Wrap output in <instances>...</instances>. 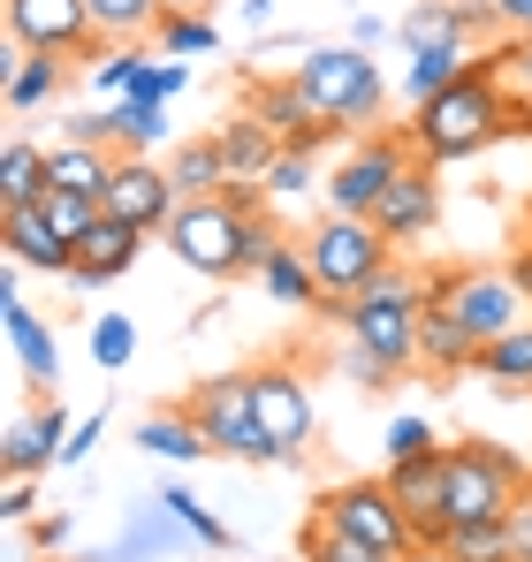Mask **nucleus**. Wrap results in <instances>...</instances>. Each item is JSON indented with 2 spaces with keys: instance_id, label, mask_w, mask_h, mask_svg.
<instances>
[{
  "instance_id": "e433bc0d",
  "label": "nucleus",
  "mask_w": 532,
  "mask_h": 562,
  "mask_svg": "<svg viewBox=\"0 0 532 562\" xmlns=\"http://www.w3.org/2000/svg\"><path fill=\"white\" fill-rule=\"evenodd\" d=\"M137 449H145V457H176V464H190V457H206V434H198L190 418H145V426H137Z\"/></svg>"
},
{
  "instance_id": "f8f14e48",
  "label": "nucleus",
  "mask_w": 532,
  "mask_h": 562,
  "mask_svg": "<svg viewBox=\"0 0 532 562\" xmlns=\"http://www.w3.org/2000/svg\"><path fill=\"white\" fill-rule=\"evenodd\" d=\"M252 411H259V426L274 434L281 464H297L312 449V387L289 373V366H259L252 373Z\"/></svg>"
},
{
  "instance_id": "f257e3e1",
  "label": "nucleus",
  "mask_w": 532,
  "mask_h": 562,
  "mask_svg": "<svg viewBox=\"0 0 532 562\" xmlns=\"http://www.w3.org/2000/svg\"><path fill=\"white\" fill-rule=\"evenodd\" d=\"M502 130H510V85H502V69H495V61H479V69H464L448 92H434L426 106H419L411 145H419V160H426V168H448V160L487 153Z\"/></svg>"
},
{
  "instance_id": "0eeeda50",
  "label": "nucleus",
  "mask_w": 532,
  "mask_h": 562,
  "mask_svg": "<svg viewBox=\"0 0 532 562\" xmlns=\"http://www.w3.org/2000/svg\"><path fill=\"white\" fill-rule=\"evenodd\" d=\"M419 312H426V289L403 274V267H388V274L351 304V342H365L373 358H388V366L403 373V366L419 358Z\"/></svg>"
},
{
  "instance_id": "79ce46f5",
  "label": "nucleus",
  "mask_w": 532,
  "mask_h": 562,
  "mask_svg": "<svg viewBox=\"0 0 532 562\" xmlns=\"http://www.w3.org/2000/svg\"><path fill=\"white\" fill-rule=\"evenodd\" d=\"M160 502L176 509V517H182V525H190V532H198V540H206V548H229V525H221L213 509H198V502H190L182 486H160Z\"/></svg>"
},
{
  "instance_id": "ddd939ff",
  "label": "nucleus",
  "mask_w": 532,
  "mask_h": 562,
  "mask_svg": "<svg viewBox=\"0 0 532 562\" xmlns=\"http://www.w3.org/2000/svg\"><path fill=\"white\" fill-rule=\"evenodd\" d=\"M8 38L23 54H85L99 23L85 0H8Z\"/></svg>"
},
{
  "instance_id": "a211bd4d",
  "label": "nucleus",
  "mask_w": 532,
  "mask_h": 562,
  "mask_svg": "<svg viewBox=\"0 0 532 562\" xmlns=\"http://www.w3.org/2000/svg\"><path fill=\"white\" fill-rule=\"evenodd\" d=\"M434 213H442V183H434V168H403L396 183L380 190V205H373V228L388 236V244H411V236H426L434 228Z\"/></svg>"
},
{
  "instance_id": "2eb2a0df",
  "label": "nucleus",
  "mask_w": 532,
  "mask_h": 562,
  "mask_svg": "<svg viewBox=\"0 0 532 562\" xmlns=\"http://www.w3.org/2000/svg\"><path fill=\"white\" fill-rule=\"evenodd\" d=\"M252 114L274 130V145H281V153H312V145L343 137V122H328V114L304 99L297 77H281V85H252Z\"/></svg>"
},
{
  "instance_id": "09e8293b",
  "label": "nucleus",
  "mask_w": 532,
  "mask_h": 562,
  "mask_svg": "<svg viewBox=\"0 0 532 562\" xmlns=\"http://www.w3.org/2000/svg\"><path fill=\"white\" fill-rule=\"evenodd\" d=\"M502 525H510V562H532V486L518 494V509H510Z\"/></svg>"
},
{
  "instance_id": "3c124183",
  "label": "nucleus",
  "mask_w": 532,
  "mask_h": 562,
  "mask_svg": "<svg viewBox=\"0 0 532 562\" xmlns=\"http://www.w3.org/2000/svg\"><path fill=\"white\" fill-rule=\"evenodd\" d=\"M31 509H38L31 479H8V486H0V517H8V525H31Z\"/></svg>"
},
{
  "instance_id": "a878e982",
  "label": "nucleus",
  "mask_w": 532,
  "mask_h": 562,
  "mask_svg": "<svg viewBox=\"0 0 532 562\" xmlns=\"http://www.w3.org/2000/svg\"><path fill=\"white\" fill-rule=\"evenodd\" d=\"M176 190L182 198H221L229 183V153H221V137H198V145H176Z\"/></svg>"
},
{
  "instance_id": "58836bf2",
  "label": "nucleus",
  "mask_w": 532,
  "mask_h": 562,
  "mask_svg": "<svg viewBox=\"0 0 532 562\" xmlns=\"http://www.w3.org/2000/svg\"><path fill=\"white\" fill-rule=\"evenodd\" d=\"M137 77H145V54H137V46H114V54L91 69V92H99V99H130V92H137Z\"/></svg>"
},
{
  "instance_id": "4c0bfd02",
  "label": "nucleus",
  "mask_w": 532,
  "mask_h": 562,
  "mask_svg": "<svg viewBox=\"0 0 532 562\" xmlns=\"http://www.w3.org/2000/svg\"><path fill=\"white\" fill-rule=\"evenodd\" d=\"M442 548L456 562H510V525H448Z\"/></svg>"
},
{
  "instance_id": "423d86ee",
  "label": "nucleus",
  "mask_w": 532,
  "mask_h": 562,
  "mask_svg": "<svg viewBox=\"0 0 532 562\" xmlns=\"http://www.w3.org/2000/svg\"><path fill=\"white\" fill-rule=\"evenodd\" d=\"M388 236L373 228V221H357V213H328L312 236H304V259H312V274H320V296H365L373 281L388 274Z\"/></svg>"
},
{
  "instance_id": "603ef678",
  "label": "nucleus",
  "mask_w": 532,
  "mask_h": 562,
  "mask_svg": "<svg viewBox=\"0 0 532 562\" xmlns=\"http://www.w3.org/2000/svg\"><path fill=\"white\" fill-rule=\"evenodd\" d=\"M62 540H69V517H62V509H54V517H38V525H31V548H46V555H54V548H62Z\"/></svg>"
},
{
  "instance_id": "37998d69",
  "label": "nucleus",
  "mask_w": 532,
  "mask_h": 562,
  "mask_svg": "<svg viewBox=\"0 0 532 562\" xmlns=\"http://www.w3.org/2000/svg\"><path fill=\"white\" fill-rule=\"evenodd\" d=\"M274 198H304L312 190V153H274V168L259 176Z\"/></svg>"
},
{
  "instance_id": "b1692460",
  "label": "nucleus",
  "mask_w": 532,
  "mask_h": 562,
  "mask_svg": "<svg viewBox=\"0 0 532 562\" xmlns=\"http://www.w3.org/2000/svg\"><path fill=\"white\" fill-rule=\"evenodd\" d=\"M107 176H114V160H107V145H46V183L62 190H85V198H107Z\"/></svg>"
},
{
  "instance_id": "7c9ffc66",
  "label": "nucleus",
  "mask_w": 532,
  "mask_h": 562,
  "mask_svg": "<svg viewBox=\"0 0 532 562\" xmlns=\"http://www.w3.org/2000/svg\"><path fill=\"white\" fill-rule=\"evenodd\" d=\"M221 153H229V176H266L281 145H274V130H266L259 114H244V122L221 130Z\"/></svg>"
},
{
  "instance_id": "aec40b11",
  "label": "nucleus",
  "mask_w": 532,
  "mask_h": 562,
  "mask_svg": "<svg viewBox=\"0 0 532 562\" xmlns=\"http://www.w3.org/2000/svg\"><path fill=\"white\" fill-rule=\"evenodd\" d=\"M137 244H145V228H130V221L99 213L85 236H77V267H69V281H77V289H107L114 274H130Z\"/></svg>"
},
{
  "instance_id": "bb28decb",
  "label": "nucleus",
  "mask_w": 532,
  "mask_h": 562,
  "mask_svg": "<svg viewBox=\"0 0 532 562\" xmlns=\"http://www.w3.org/2000/svg\"><path fill=\"white\" fill-rule=\"evenodd\" d=\"M54 92H62V54H23L15 46V61H8V106L31 114V106H46Z\"/></svg>"
},
{
  "instance_id": "4be33fe9",
  "label": "nucleus",
  "mask_w": 532,
  "mask_h": 562,
  "mask_svg": "<svg viewBox=\"0 0 532 562\" xmlns=\"http://www.w3.org/2000/svg\"><path fill=\"white\" fill-rule=\"evenodd\" d=\"M182 540H198V532H190L176 509L153 494V502H137V509H130V525H122L114 555H99V562H160L168 548H182Z\"/></svg>"
},
{
  "instance_id": "5701e85b",
  "label": "nucleus",
  "mask_w": 532,
  "mask_h": 562,
  "mask_svg": "<svg viewBox=\"0 0 532 562\" xmlns=\"http://www.w3.org/2000/svg\"><path fill=\"white\" fill-rule=\"evenodd\" d=\"M464 69H479V61H472V46H411V61H403V99H411V106H426V99L448 92Z\"/></svg>"
},
{
  "instance_id": "de8ad7c7",
  "label": "nucleus",
  "mask_w": 532,
  "mask_h": 562,
  "mask_svg": "<svg viewBox=\"0 0 532 562\" xmlns=\"http://www.w3.org/2000/svg\"><path fill=\"white\" fill-rule=\"evenodd\" d=\"M495 69H502V85H510L518 99H532V31L510 46V54H502V61H495Z\"/></svg>"
},
{
  "instance_id": "9d476101",
  "label": "nucleus",
  "mask_w": 532,
  "mask_h": 562,
  "mask_svg": "<svg viewBox=\"0 0 532 562\" xmlns=\"http://www.w3.org/2000/svg\"><path fill=\"white\" fill-rule=\"evenodd\" d=\"M411 168V145H396V137H357L351 153H343V168L328 176V213H357V221H373V205H380V190L396 183Z\"/></svg>"
},
{
  "instance_id": "f03ea898",
  "label": "nucleus",
  "mask_w": 532,
  "mask_h": 562,
  "mask_svg": "<svg viewBox=\"0 0 532 562\" xmlns=\"http://www.w3.org/2000/svg\"><path fill=\"white\" fill-rule=\"evenodd\" d=\"M160 236H168V251H176L182 267L206 281L252 274V213H236L229 198H182L176 221Z\"/></svg>"
},
{
  "instance_id": "6e6d98bb",
  "label": "nucleus",
  "mask_w": 532,
  "mask_h": 562,
  "mask_svg": "<svg viewBox=\"0 0 532 562\" xmlns=\"http://www.w3.org/2000/svg\"><path fill=\"white\" fill-rule=\"evenodd\" d=\"M396 562H456V555H448L442 540H419V548H403V555H396Z\"/></svg>"
},
{
  "instance_id": "5fc2aeb1",
  "label": "nucleus",
  "mask_w": 532,
  "mask_h": 562,
  "mask_svg": "<svg viewBox=\"0 0 532 562\" xmlns=\"http://www.w3.org/2000/svg\"><path fill=\"white\" fill-rule=\"evenodd\" d=\"M380 38H388V23H380V15H357V23H351V46H365V54H373Z\"/></svg>"
},
{
  "instance_id": "49530a36",
  "label": "nucleus",
  "mask_w": 532,
  "mask_h": 562,
  "mask_svg": "<svg viewBox=\"0 0 532 562\" xmlns=\"http://www.w3.org/2000/svg\"><path fill=\"white\" fill-rule=\"evenodd\" d=\"M343 373H351L357 387H388V380H396V366H388V358H373L365 342H351V358H343Z\"/></svg>"
},
{
  "instance_id": "4d7b16f0",
  "label": "nucleus",
  "mask_w": 532,
  "mask_h": 562,
  "mask_svg": "<svg viewBox=\"0 0 532 562\" xmlns=\"http://www.w3.org/2000/svg\"><path fill=\"white\" fill-rule=\"evenodd\" d=\"M510 281L525 289V304H532V251H525V259H518V267H510Z\"/></svg>"
},
{
  "instance_id": "9b49d317",
  "label": "nucleus",
  "mask_w": 532,
  "mask_h": 562,
  "mask_svg": "<svg viewBox=\"0 0 532 562\" xmlns=\"http://www.w3.org/2000/svg\"><path fill=\"white\" fill-rule=\"evenodd\" d=\"M114 221H130V228H168L176 221V205H182V190H176V176L153 160V153H122L114 160V176H107V198H99Z\"/></svg>"
},
{
  "instance_id": "bf43d9fd",
  "label": "nucleus",
  "mask_w": 532,
  "mask_h": 562,
  "mask_svg": "<svg viewBox=\"0 0 532 562\" xmlns=\"http://www.w3.org/2000/svg\"><path fill=\"white\" fill-rule=\"evenodd\" d=\"M160 8H190V15H206V0H160Z\"/></svg>"
},
{
  "instance_id": "39448f33",
  "label": "nucleus",
  "mask_w": 532,
  "mask_h": 562,
  "mask_svg": "<svg viewBox=\"0 0 532 562\" xmlns=\"http://www.w3.org/2000/svg\"><path fill=\"white\" fill-rule=\"evenodd\" d=\"M289 77L304 85V99H312L328 122H343V130L380 122V106H388V85H380V69L365 61V46H312Z\"/></svg>"
},
{
  "instance_id": "412c9836",
  "label": "nucleus",
  "mask_w": 532,
  "mask_h": 562,
  "mask_svg": "<svg viewBox=\"0 0 532 562\" xmlns=\"http://www.w3.org/2000/svg\"><path fill=\"white\" fill-rule=\"evenodd\" d=\"M479 23H495V0H419L396 23V38L403 46H464Z\"/></svg>"
},
{
  "instance_id": "473e14b6",
  "label": "nucleus",
  "mask_w": 532,
  "mask_h": 562,
  "mask_svg": "<svg viewBox=\"0 0 532 562\" xmlns=\"http://www.w3.org/2000/svg\"><path fill=\"white\" fill-rule=\"evenodd\" d=\"M297 555H304V562H388V555H373L365 540H351V532H335V525H328L320 509L304 517V532H297Z\"/></svg>"
},
{
  "instance_id": "13d9d810",
  "label": "nucleus",
  "mask_w": 532,
  "mask_h": 562,
  "mask_svg": "<svg viewBox=\"0 0 532 562\" xmlns=\"http://www.w3.org/2000/svg\"><path fill=\"white\" fill-rule=\"evenodd\" d=\"M274 15V0H244V23H266Z\"/></svg>"
},
{
  "instance_id": "c85d7f7f",
  "label": "nucleus",
  "mask_w": 532,
  "mask_h": 562,
  "mask_svg": "<svg viewBox=\"0 0 532 562\" xmlns=\"http://www.w3.org/2000/svg\"><path fill=\"white\" fill-rule=\"evenodd\" d=\"M266 296L274 304H320V274H312V259L297 251V244H274V259L259 267Z\"/></svg>"
},
{
  "instance_id": "8fccbe9b",
  "label": "nucleus",
  "mask_w": 532,
  "mask_h": 562,
  "mask_svg": "<svg viewBox=\"0 0 532 562\" xmlns=\"http://www.w3.org/2000/svg\"><path fill=\"white\" fill-rule=\"evenodd\" d=\"M99 434H107V411H91V418H77V434H69V449H62V464H85L91 449H99Z\"/></svg>"
},
{
  "instance_id": "4468645a",
  "label": "nucleus",
  "mask_w": 532,
  "mask_h": 562,
  "mask_svg": "<svg viewBox=\"0 0 532 562\" xmlns=\"http://www.w3.org/2000/svg\"><path fill=\"white\" fill-rule=\"evenodd\" d=\"M0 327H8V350H15V366H23L31 387H62V342H54V327L23 304L15 259H8V274H0Z\"/></svg>"
},
{
  "instance_id": "6e6552de",
  "label": "nucleus",
  "mask_w": 532,
  "mask_h": 562,
  "mask_svg": "<svg viewBox=\"0 0 532 562\" xmlns=\"http://www.w3.org/2000/svg\"><path fill=\"white\" fill-rule=\"evenodd\" d=\"M335 532H351V540H365L373 555H403V548H419V525L403 517V502H396V486L388 479H351V486H328L320 502H312Z\"/></svg>"
},
{
  "instance_id": "20e7f679",
  "label": "nucleus",
  "mask_w": 532,
  "mask_h": 562,
  "mask_svg": "<svg viewBox=\"0 0 532 562\" xmlns=\"http://www.w3.org/2000/svg\"><path fill=\"white\" fill-rule=\"evenodd\" d=\"M532 471L495 441H448V525H502Z\"/></svg>"
},
{
  "instance_id": "393cba45",
  "label": "nucleus",
  "mask_w": 532,
  "mask_h": 562,
  "mask_svg": "<svg viewBox=\"0 0 532 562\" xmlns=\"http://www.w3.org/2000/svg\"><path fill=\"white\" fill-rule=\"evenodd\" d=\"M419 366H442V373H464V366H479V342L448 319L442 304H426L419 312Z\"/></svg>"
},
{
  "instance_id": "7ed1b4c3",
  "label": "nucleus",
  "mask_w": 532,
  "mask_h": 562,
  "mask_svg": "<svg viewBox=\"0 0 532 562\" xmlns=\"http://www.w3.org/2000/svg\"><path fill=\"white\" fill-rule=\"evenodd\" d=\"M182 418L206 434V449H213V457H236V464H281L274 434H266L259 411H252V373L198 380V387H190V403H182Z\"/></svg>"
},
{
  "instance_id": "ea45409f",
  "label": "nucleus",
  "mask_w": 532,
  "mask_h": 562,
  "mask_svg": "<svg viewBox=\"0 0 532 562\" xmlns=\"http://www.w3.org/2000/svg\"><path fill=\"white\" fill-rule=\"evenodd\" d=\"M91 358L114 373V366H130L137 358V327L130 319H91Z\"/></svg>"
},
{
  "instance_id": "a18cd8bd",
  "label": "nucleus",
  "mask_w": 532,
  "mask_h": 562,
  "mask_svg": "<svg viewBox=\"0 0 532 562\" xmlns=\"http://www.w3.org/2000/svg\"><path fill=\"white\" fill-rule=\"evenodd\" d=\"M426 449H442L426 418H388V464H396V457H426Z\"/></svg>"
},
{
  "instance_id": "f704fd0d",
  "label": "nucleus",
  "mask_w": 532,
  "mask_h": 562,
  "mask_svg": "<svg viewBox=\"0 0 532 562\" xmlns=\"http://www.w3.org/2000/svg\"><path fill=\"white\" fill-rule=\"evenodd\" d=\"M153 38H160V54H176V61H198V54H213V46H221V31H213L206 15H190V8H168Z\"/></svg>"
},
{
  "instance_id": "c03bdc74",
  "label": "nucleus",
  "mask_w": 532,
  "mask_h": 562,
  "mask_svg": "<svg viewBox=\"0 0 532 562\" xmlns=\"http://www.w3.org/2000/svg\"><path fill=\"white\" fill-rule=\"evenodd\" d=\"M62 137L69 145H122V122H114V106H91V114H69L62 122Z\"/></svg>"
},
{
  "instance_id": "864d4df0",
  "label": "nucleus",
  "mask_w": 532,
  "mask_h": 562,
  "mask_svg": "<svg viewBox=\"0 0 532 562\" xmlns=\"http://www.w3.org/2000/svg\"><path fill=\"white\" fill-rule=\"evenodd\" d=\"M495 23H510L518 38L532 31V0H495Z\"/></svg>"
},
{
  "instance_id": "cd10ccee",
  "label": "nucleus",
  "mask_w": 532,
  "mask_h": 562,
  "mask_svg": "<svg viewBox=\"0 0 532 562\" xmlns=\"http://www.w3.org/2000/svg\"><path fill=\"white\" fill-rule=\"evenodd\" d=\"M91 23H99V38H114V46H137V38H153L160 31V0H85Z\"/></svg>"
},
{
  "instance_id": "f3484780",
  "label": "nucleus",
  "mask_w": 532,
  "mask_h": 562,
  "mask_svg": "<svg viewBox=\"0 0 532 562\" xmlns=\"http://www.w3.org/2000/svg\"><path fill=\"white\" fill-rule=\"evenodd\" d=\"M69 434H77V418H69L62 403H46V411H23V418H8V434H0V464H8V479H31L38 464H62Z\"/></svg>"
},
{
  "instance_id": "052dcab7",
  "label": "nucleus",
  "mask_w": 532,
  "mask_h": 562,
  "mask_svg": "<svg viewBox=\"0 0 532 562\" xmlns=\"http://www.w3.org/2000/svg\"><path fill=\"white\" fill-rule=\"evenodd\" d=\"M46 562H54V555H46Z\"/></svg>"
},
{
  "instance_id": "1a4fd4ad",
  "label": "nucleus",
  "mask_w": 532,
  "mask_h": 562,
  "mask_svg": "<svg viewBox=\"0 0 532 562\" xmlns=\"http://www.w3.org/2000/svg\"><path fill=\"white\" fill-rule=\"evenodd\" d=\"M426 304H442L472 342H495V335L525 327V319H518V312H525V289L502 281V274H434L426 281Z\"/></svg>"
},
{
  "instance_id": "dca6fc26",
  "label": "nucleus",
  "mask_w": 532,
  "mask_h": 562,
  "mask_svg": "<svg viewBox=\"0 0 532 562\" xmlns=\"http://www.w3.org/2000/svg\"><path fill=\"white\" fill-rule=\"evenodd\" d=\"M388 486H396L403 517L419 525V540H442V532H448V449L396 457V464H388Z\"/></svg>"
},
{
  "instance_id": "2f4dec72",
  "label": "nucleus",
  "mask_w": 532,
  "mask_h": 562,
  "mask_svg": "<svg viewBox=\"0 0 532 562\" xmlns=\"http://www.w3.org/2000/svg\"><path fill=\"white\" fill-rule=\"evenodd\" d=\"M479 373L502 387H532V327H510L495 342H479Z\"/></svg>"
},
{
  "instance_id": "a19ab883",
  "label": "nucleus",
  "mask_w": 532,
  "mask_h": 562,
  "mask_svg": "<svg viewBox=\"0 0 532 562\" xmlns=\"http://www.w3.org/2000/svg\"><path fill=\"white\" fill-rule=\"evenodd\" d=\"M182 92H190V61L168 54V61H145V77H137L130 99H160V106H168V99H182Z\"/></svg>"
},
{
  "instance_id": "6ab92c4d",
  "label": "nucleus",
  "mask_w": 532,
  "mask_h": 562,
  "mask_svg": "<svg viewBox=\"0 0 532 562\" xmlns=\"http://www.w3.org/2000/svg\"><path fill=\"white\" fill-rule=\"evenodd\" d=\"M0 244H8L15 267H38V274H69L77 267V244L38 205H0Z\"/></svg>"
},
{
  "instance_id": "c756f323",
  "label": "nucleus",
  "mask_w": 532,
  "mask_h": 562,
  "mask_svg": "<svg viewBox=\"0 0 532 562\" xmlns=\"http://www.w3.org/2000/svg\"><path fill=\"white\" fill-rule=\"evenodd\" d=\"M46 190V153L31 137H8L0 145V205H31Z\"/></svg>"
},
{
  "instance_id": "72a5a7b5",
  "label": "nucleus",
  "mask_w": 532,
  "mask_h": 562,
  "mask_svg": "<svg viewBox=\"0 0 532 562\" xmlns=\"http://www.w3.org/2000/svg\"><path fill=\"white\" fill-rule=\"evenodd\" d=\"M114 122H122V153L168 145V106L160 99H114Z\"/></svg>"
},
{
  "instance_id": "c9c22d12",
  "label": "nucleus",
  "mask_w": 532,
  "mask_h": 562,
  "mask_svg": "<svg viewBox=\"0 0 532 562\" xmlns=\"http://www.w3.org/2000/svg\"><path fill=\"white\" fill-rule=\"evenodd\" d=\"M31 205H38V213H46V221H54V228H62L69 244H77V236H85L91 221L107 213L99 198H85V190H62V183H46V190H38V198H31Z\"/></svg>"
}]
</instances>
